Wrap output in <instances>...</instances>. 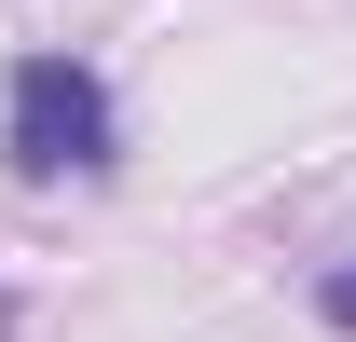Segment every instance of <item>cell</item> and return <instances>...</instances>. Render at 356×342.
Listing matches in <instances>:
<instances>
[{
	"mask_svg": "<svg viewBox=\"0 0 356 342\" xmlns=\"http://www.w3.org/2000/svg\"><path fill=\"white\" fill-rule=\"evenodd\" d=\"M0 329H14V301H0Z\"/></svg>",
	"mask_w": 356,
	"mask_h": 342,
	"instance_id": "cell-3",
	"label": "cell"
},
{
	"mask_svg": "<svg viewBox=\"0 0 356 342\" xmlns=\"http://www.w3.org/2000/svg\"><path fill=\"white\" fill-rule=\"evenodd\" d=\"M315 315H329V329H356V274H329V288H315Z\"/></svg>",
	"mask_w": 356,
	"mask_h": 342,
	"instance_id": "cell-2",
	"label": "cell"
},
{
	"mask_svg": "<svg viewBox=\"0 0 356 342\" xmlns=\"http://www.w3.org/2000/svg\"><path fill=\"white\" fill-rule=\"evenodd\" d=\"M0 151H14V178H110L124 110H110V83L83 55H28L0 83Z\"/></svg>",
	"mask_w": 356,
	"mask_h": 342,
	"instance_id": "cell-1",
	"label": "cell"
}]
</instances>
